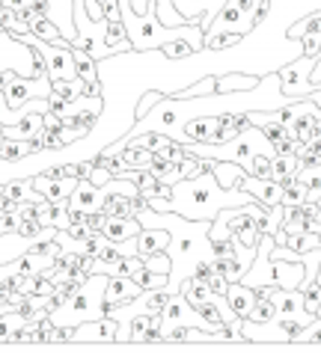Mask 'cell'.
<instances>
[{"label":"cell","mask_w":321,"mask_h":356,"mask_svg":"<svg viewBox=\"0 0 321 356\" xmlns=\"http://www.w3.org/2000/svg\"><path fill=\"white\" fill-rule=\"evenodd\" d=\"M250 202H256V199L244 187L226 191V187L217 184L212 170L175 181L167 196L170 211L185 220H214L220 208H235V205H250Z\"/></svg>","instance_id":"obj_1"},{"label":"cell","mask_w":321,"mask_h":356,"mask_svg":"<svg viewBox=\"0 0 321 356\" xmlns=\"http://www.w3.org/2000/svg\"><path fill=\"white\" fill-rule=\"evenodd\" d=\"M104 282H107L104 273H90L57 312H51V321L57 327H75L81 321L104 318Z\"/></svg>","instance_id":"obj_2"},{"label":"cell","mask_w":321,"mask_h":356,"mask_svg":"<svg viewBox=\"0 0 321 356\" xmlns=\"http://www.w3.org/2000/svg\"><path fill=\"white\" fill-rule=\"evenodd\" d=\"M315 65V57L309 54H297V60H292L289 65H283L280 72V89L289 102H309V92H313V81H309V72Z\"/></svg>","instance_id":"obj_3"},{"label":"cell","mask_w":321,"mask_h":356,"mask_svg":"<svg viewBox=\"0 0 321 356\" xmlns=\"http://www.w3.org/2000/svg\"><path fill=\"white\" fill-rule=\"evenodd\" d=\"M0 92H3L9 107H21V104H27L30 98H48L51 95V81L48 77H21V74H15Z\"/></svg>","instance_id":"obj_4"},{"label":"cell","mask_w":321,"mask_h":356,"mask_svg":"<svg viewBox=\"0 0 321 356\" xmlns=\"http://www.w3.org/2000/svg\"><path fill=\"white\" fill-rule=\"evenodd\" d=\"M102 202H104L102 187H95L90 178H77L75 191L69 196V208L81 211V214H93V211H102Z\"/></svg>","instance_id":"obj_5"},{"label":"cell","mask_w":321,"mask_h":356,"mask_svg":"<svg viewBox=\"0 0 321 356\" xmlns=\"http://www.w3.org/2000/svg\"><path fill=\"white\" fill-rule=\"evenodd\" d=\"M30 181L42 196L48 199V202H65L75 191L77 178H72V175L69 178H51L48 172H36V175H30Z\"/></svg>","instance_id":"obj_6"},{"label":"cell","mask_w":321,"mask_h":356,"mask_svg":"<svg viewBox=\"0 0 321 356\" xmlns=\"http://www.w3.org/2000/svg\"><path fill=\"white\" fill-rule=\"evenodd\" d=\"M241 187L256 199L262 208H271V205H280L283 202V184L268 181V178H256V175H244L241 178Z\"/></svg>","instance_id":"obj_7"},{"label":"cell","mask_w":321,"mask_h":356,"mask_svg":"<svg viewBox=\"0 0 321 356\" xmlns=\"http://www.w3.org/2000/svg\"><path fill=\"white\" fill-rule=\"evenodd\" d=\"M143 288L131 280V276H107L104 282V306H113V303H128L134 300Z\"/></svg>","instance_id":"obj_8"},{"label":"cell","mask_w":321,"mask_h":356,"mask_svg":"<svg viewBox=\"0 0 321 356\" xmlns=\"http://www.w3.org/2000/svg\"><path fill=\"white\" fill-rule=\"evenodd\" d=\"M42 199L45 196L33 187L30 178H6L3 181V202L21 205V202H42Z\"/></svg>","instance_id":"obj_9"},{"label":"cell","mask_w":321,"mask_h":356,"mask_svg":"<svg viewBox=\"0 0 321 356\" xmlns=\"http://www.w3.org/2000/svg\"><path fill=\"white\" fill-rule=\"evenodd\" d=\"M143 226L137 222V217H107L104 226H102V235L110 241V243H125L137 235Z\"/></svg>","instance_id":"obj_10"},{"label":"cell","mask_w":321,"mask_h":356,"mask_svg":"<svg viewBox=\"0 0 321 356\" xmlns=\"http://www.w3.org/2000/svg\"><path fill=\"white\" fill-rule=\"evenodd\" d=\"M185 134L194 143H217L220 140V119L217 116H196L185 122Z\"/></svg>","instance_id":"obj_11"},{"label":"cell","mask_w":321,"mask_h":356,"mask_svg":"<svg viewBox=\"0 0 321 356\" xmlns=\"http://www.w3.org/2000/svg\"><path fill=\"white\" fill-rule=\"evenodd\" d=\"M226 303L238 318H247L253 303H256V288H250L244 282H229L226 285Z\"/></svg>","instance_id":"obj_12"},{"label":"cell","mask_w":321,"mask_h":356,"mask_svg":"<svg viewBox=\"0 0 321 356\" xmlns=\"http://www.w3.org/2000/svg\"><path fill=\"white\" fill-rule=\"evenodd\" d=\"M271 267H274V285L276 288H297L304 280V261L271 259Z\"/></svg>","instance_id":"obj_13"},{"label":"cell","mask_w":321,"mask_h":356,"mask_svg":"<svg viewBox=\"0 0 321 356\" xmlns=\"http://www.w3.org/2000/svg\"><path fill=\"white\" fill-rule=\"evenodd\" d=\"M297 170H301L297 154H274L268 161V175L265 178H268V181H276V184H285L297 175Z\"/></svg>","instance_id":"obj_14"},{"label":"cell","mask_w":321,"mask_h":356,"mask_svg":"<svg viewBox=\"0 0 321 356\" xmlns=\"http://www.w3.org/2000/svg\"><path fill=\"white\" fill-rule=\"evenodd\" d=\"M212 175L217 178L220 187H226V191H235V187H241V178H244V166L232 163V161H214L212 163Z\"/></svg>","instance_id":"obj_15"},{"label":"cell","mask_w":321,"mask_h":356,"mask_svg":"<svg viewBox=\"0 0 321 356\" xmlns=\"http://www.w3.org/2000/svg\"><path fill=\"white\" fill-rule=\"evenodd\" d=\"M259 83V74H217V92L226 95V92H250L253 86Z\"/></svg>","instance_id":"obj_16"},{"label":"cell","mask_w":321,"mask_h":356,"mask_svg":"<svg viewBox=\"0 0 321 356\" xmlns=\"http://www.w3.org/2000/svg\"><path fill=\"white\" fill-rule=\"evenodd\" d=\"M72 57H75V69H77V77L90 86V83H98L102 81V74H98V60H93L86 51L81 48H75L72 44Z\"/></svg>","instance_id":"obj_17"},{"label":"cell","mask_w":321,"mask_h":356,"mask_svg":"<svg viewBox=\"0 0 321 356\" xmlns=\"http://www.w3.org/2000/svg\"><path fill=\"white\" fill-rule=\"evenodd\" d=\"M217 92V74H203L191 86H182L173 98H199V95H214Z\"/></svg>","instance_id":"obj_18"},{"label":"cell","mask_w":321,"mask_h":356,"mask_svg":"<svg viewBox=\"0 0 321 356\" xmlns=\"http://www.w3.org/2000/svg\"><path fill=\"white\" fill-rule=\"evenodd\" d=\"M51 92L65 98V102H77L81 95H86V83L81 77H72V81H51Z\"/></svg>","instance_id":"obj_19"},{"label":"cell","mask_w":321,"mask_h":356,"mask_svg":"<svg viewBox=\"0 0 321 356\" xmlns=\"http://www.w3.org/2000/svg\"><path fill=\"white\" fill-rule=\"evenodd\" d=\"M295 178H297L301 184H306V191H309V199H306V202H313V199H318V193H321V163L301 166Z\"/></svg>","instance_id":"obj_20"},{"label":"cell","mask_w":321,"mask_h":356,"mask_svg":"<svg viewBox=\"0 0 321 356\" xmlns=\"http://www.w3.org/2000/svg\"><path fill=\"white\" fill-rule=\"evenodd\" d=\"M161 54H164V57H167V60H173V63H182V60H191L194 57V44L191 42H187V39H175V42H167V44H161V48H158Z\"/></svg>","instance_id":"obj_21"},{"label":"cell","mask_w":321,"mask_h":356,"mask_svg":"<svg viewBox=\"0 0 321 356\" xmlns=\"http://www.w3.org/2000/svg\"><path fill=\"white\" fill-rule=\"evenodd\" d=\"M27 30L33 33V36H39L42 42H57V39H63V36H60V30H57V24H54V21H51L48 15L33 18Z\"/></svg>","instance_id":"obj_22"},{"label":"cell","mask_w":321,"mask_h":356,"mask_svg":"<svg viewBox=\"0 0 321 356\" xmlns=\"http://www.w3.org/2000/svg\"><path fill=\"white\" fill-rule=\"evenodd\" d=\"M131 280H134L140 288H167V273H152V270H146V267H137V270H131L128 273Z\"/></svg>","instance_id":"obj_23"},{"label":"cell","mask_w":321,"mask_h":356,"mask_svg":"<svg viewBox=\"0 0 321 356\" xmlns=\"http://www.w3.org/2000/svg\"><path fill=\"white\" fill-rule=\"evenodd\" d=\"M274 315H276V306L271 303V297H259L256 294V303H253L247 321H256V324H262V321H271Z\"/></svg>","instance_id":"obj_24"},{"label":"cell","mask_w":321,"mask_h":356,"mask_svg":"<svg viewBox=\"0 0 321 356\" xmlns=\"http://www.w3.org/2000/svg\"><path fill=\"white\" fill-rule=\"evenodd\" d=\"M140 259H143V267H146V270H152V273H170V267H173L167 250L152 252V255H140Z\"/></svg>","instance_id":"obj_25"},{"label":"cell","mask_w":321,"mask_h":356,"mask_svg":"<svg viewBox=\"0 0 321 356\" xmlns=\"http://www.w3.org/2000/svg\"><path fill=\"white\" fill-rule=\"evenodd\" d=\"M36 137H39V143H42V149H45V152H63V149H65V140H63V134H60V131L42 128Z\"/></svg>","instance_id":"obj_26"},{"label":"cell","mask_w":321,"mask_h":356,"mask_svg":"<svg viewBox=\"0 0 321 356\" xmlns=\"http://www.w3.org/2000/svg\"><path fill=\"white\" fill-rule=\"evenodd\" d=\"M161 98H164V92H158V89H149V92H143V95L137 98V107H134V122L146 116L149 110L161 102Z\"/></svg>","instance_id":"obj_27"},{"label":"cell","mask_w":321,"mask_h":356,"mask_svg":"<svg viewBox=\"0 0 321 356\" xmlns=\"http://www.w3.org/2000/svg\"><path fill=\"white\" fill-rule=\"evenodd\" d=\"M51 222L54 229H69V199L65 202H51Z\"/></svg>","instance_id":"obj_28"},{"label":"cell","mask_w":321,"mask_h":356,"mask_svg":"<svg viewBox=\"0 0 321 356\" xmlns=\"http://www.w3.org/2000/svg\"><path fill=\"white\" fill-rule=\"evenodd\" d=\"M318 306H321V288H318L315 282H309V285L304 288V309L309 312V315H315Z\"/></svg>","instance_id":"obj_29"},{"label":"cell","mask_w":321,"mask_h":356,"mask_svg":"<svg viewBox=\"0 0 321 356\" xmlns=\"http://www.w3.org/2000/svg\"><path fill=\"white\" fill-rule=\"evenodd\" d=\"M15 226H18V211H6L0 214V238L3 235H15Z\"/></svg>","instance_id":"obj_30"},{"label":"cell","mask_w":321,"mask_h":356,"mask_svg":"<svg viewBox=\"0 0 321 356\" xmlns=\"http://www.w3.org/2000/svg\"><path fill=\"white\" fill-rule=\"evenodd\" d=\"M297 146H301L297 140H292V137H280V140L274 143V154H295Z\"/></svg>","instance_id":"obj_31"},{"label":"cell","mask_w":321,"mask_h":356,"mask_svg":"<svg viewBox=\"0 0 321 356\" xmlns=\"http://www.w3.org/2000/svg\"><path fill=\"white\" fill-rule=\"evenodd\" d=\"M205 285L212 288L214 294H226V285H229V280H226L224 273H217V270H214L212 276H208V282H205Z\"/></svg>","instance_id":"obj_32"},{"label":"cell","mask_w":321,"mask_h":356,"mask_svg":"<svg viewBox=\"0 0 321 356\" xmlns=\"http://www.w3.org/2000/svg\"><path fill=\"white\" fill-rule=\"evenodd\" d=\"M110 178H113V175H110V170H104V166H95V163H93V172H90V181H93L95 187H104V184L110 181Z\"/></svg>","instance_id":"obj_33"},{"label":"cell","mask_w":321,"mask_h":356,"mask_svg":"<svg viewBox=\"0 0 321 356\" xmlns=\"http://www.w3.org/2000/svg\"><path fill=\"white\" fill-rule=\"evenodd\" d=\"M268 13H271V0H256V9H253V27L262 24Z\"/></svg>","instance_id":"obj_34"},{"label":"cell","mask_w":321,"mask_h":356,"mask_svg":"<svg viewBox=\"0 0 321 356\" xmlns=\"http://www.w3.org/2000/svg\"><path fill=\"white\" fill-rule=\"evenodd\" d=\"M42 128L60 131V128H63V116H57L54 110H45V113H42Z\"/></svg>","instance_id":"obj_35"},{"label":"cell","mask_w":321,"mask_h":356,"mask_svg":"<svg viewBox=\"0 0 321 356\" xmlns=\"http://www.w3.org/2000/svg\"><path fill=\"white\" fill-rule=\"evenodd\" d=\"M104 220H107V214H104V211H93V214H86V226H90L93 232H102Z\"/></svg>","instance_id":"obj_36"},{"label":"cell","mask_w":321,"mask_h":356,"mask_svg":"<svg viewBox=\"0 0 321 356\" xmlns=\"http://www.w3.org/2000/svg\"><path fill=\"white\" fill-rule=\"evenodd\" d=\"M315 285L321 288V264H318V270H315Z\"/></svg>","instance_id":"obj_37"},{"label":"cell","mask_w":321,"mask_h":356,"mask_svg":"<svg viewBox=\"0 0 321 356\" xmlns=\"http://www.w3.org/2000/svg\"><path fill=\"white\" fill-rule=\"evenodd\" d=\"M0 6H3V0H0Z\"/></svg>","instance_id":"obj_38"}]
</instances>
